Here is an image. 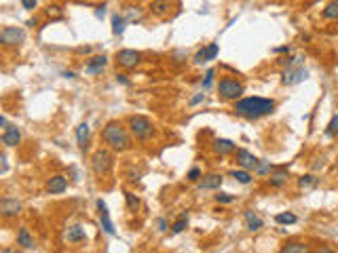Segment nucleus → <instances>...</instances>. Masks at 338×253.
<instances>
[{"instance_id": "29", "label": "nucleus", "mask_w": 338, "mask_h": 253, "mask_svg": "<svg viewBox=\"0 0 338 253\" xmlns=\"http://www.w3.org/2000/svg\"><path fill=\"white\" fill-rule=\"evenodd\" d=\"M271 171H273V162H271V160H260V165H258V169L254 171V173L266 175V173H271Z\"/></svg>"}, {"instance_id": "43", "label": "nucleus", "mask_w": 338, "mask_h": 253, "mask_svg": "<svg viewBox=\"0 0 338 253\" xmlns=\"http://www.w3.org/2000/svg\"><path fill=\"white\" fill-rule=\"evenodd\" d=\"M0 160H2V169H0V173H6V171H8V165H6V156L4 154H0Z\"/></svg>"}, {"instance_id": "5", "label": "nucleus", "mask_w": 338, "mask_h": 253, "mask_svg": "<svg viewBox=\"0 0 338 253\" xmlns=\"http://www.w3.org/2000/svg\"><path fill=\"white\" fill-rule=\"evenodd\" d=\"M218 93L222 99H226V102H237V97H241V93H243V85L233 78H222L218 85Z\"/></svg>"}, {"instance_id": "7", "label": "nucleus", "mask_w": 338, "mask_h": 253, "mask_svg": "<svg viewBox=\"0 0 338 253\" xmlns=\"http://www.w3.org/2000/svg\"><path fill=\"white\" fill-rule=\"evenodd\" d=\"M23 38H25V32L21 28L6 25V28L0 30V42H2L4 47H17L19 42H23Z\"/></svg>"}, {"instance_id": "24", "label": "nucleus", "mask_w": 338, "mask_h": 253, "mask_svg": "<svg viewBox=\"0 0 338 253\" xmlns=\"http://www.w3.org/2000/svg\"><path fill=\"white\" fill-rule=\"evenodd\" d=\"M186 224H188V211H184L180 218L173 222V226H171V234H180V232H184Z\"/></svg>"}, {"instance_id": "20", "label": "nucleus", "mask_w": 338, "mask_h": 253, "mask_svg": "<svg viewBox=\"0 0 338 253\" xmlns=\"http://www.w3.org/2000/svg\"><path fill=\"white\" fill-rule=\"evenodd\" d=\"M89 133H91V129H89L87 123H81V125L76 126V141H78V148H81V150L87 148V143H89Z\"/></svg>"}, {"instance_id": "23", "label": "nucleus", "mask_w": 338, "mask_h": 253, "mask_svg": "<svg viewBox=\"0 0 338 253\" xmlns=\"http://www.w3.org/2000/svg\"><path fill=\"white\" fill-rule=\"evenodd\" d=\"M230 177H235L239 184H243V186H247V184H252V171H247V169H235V171H230Z\"/></svg>"}, {"instance_id": "16", "label": "nucleus", "mask_w": 338, "mask_h": 253, "mask_svg": "<svg viewBox=\"0 0 338 253\" xmlns=\"http://www.w3.org/2000/svg\"><path fill=\"white\" fill-rule=\"evenodd\" d=\"M213 150H216L220 156L235 154V152H237V143L230 141V139H216V141H213Z\"/></svg>"}, {"instance_id": "14", "label": "nucleus", "mask_w": 338, "mask_h": 253, "mask_svg": "<svg viewBox=\"0 0 338 253\" xmlns=\"http://www.w3.org/2000/svg\"><path fill=\"white\" fill-rule=\"evenodd\" d=\"M19 141H21V131L17 129L15 125H8L6 129H4V133H2V143H4V146H8V148H13Z\"/></svg>"}, {"instance_id": "42", "label": "nucleus", "mask_w": 338, "mask_h": 253, "mask_svg": "<svg viewBox=\"0 0 338 253\" xmlns=\"http://www.w3.org/2000/svg\"><path fill=\"white\" fill-rule=\"evenodd\" d=\"M203 99H205V93H197L192 99H190V106H197V104H201Z\"/></svg>"}, {"instance_id": "6", "label": "nucleus", "mask_w": 338, "mask_h": 253, "mask_svg": "<svg viewBox=\"0 0 338 253\" xmlns=\"http://www.w3.org/2000/svg\"><path fill=\"white\" fill-rule=\"evenodd\" d=\"M309 78V72L302 68V66H288L286 72H283V85H288V87H294V85H300V83H305V80Z\"/></svg>"}, {"instance_id": "4", "label": "nucleus", "mask_w": 338, "mask_h": 253, "mask_svg": "<svg viewBox=\"0 0 338 253\" xmlns=\"http://www.w3.org/2000/svg\"><path fill=\"white\" fill-rule=\"evenodd\" d=\"M114 167V156L108 150H97L91 156V169L95 175H108Z\"/></svg>"}, {"instance_id": "17", "label": "nucleus", "mask_w": 338, "mask_h": 253, "mask_svg": "<svg viewBox=\"0 0 338 253\" xmlns=\"http://www.w3.org/2000/svg\"><path fill=\"white\" fill-rule=\"evenodd\" d=\"M17 245H19L23 251H32L34 247H36L28 228H19V232H17Z\"/></svg>"}, {"instance_id": "28", "label": "nucleus", "mask_w": 338, "mask_h": 253, "mask_svg": "<svg viewBox=\"0 0 338 253\" xmlns=\"http://www.w3.org/2000/svg\"><path fill=\"white\" fill-rule=\"evenodd\" d=\"M326 135H328V137H336V135H338V114H334L332 119H330V123H328Z\"/></svg>"}, {"instance_id": "44", "label": "nucleus", "mask_w": 338, "mask_h": 253, "mask_svg": "<svg viewBox=\"0 0 338 253\" xmlns=\"http://www.w3.org/2000/svg\"><path fill=\"white\" fill-rule=\"evenodd\" d=\"M0 126H2V129H6V126H8V121H6V116H0Z\"/></svg>"}, {"instance_id": "1", "label": "nucleus", "mask_w": 338, "mask_h": 253, "mask_svg": "<svg viewBox=\"0 0 338 253\" xmlns=\"http://www.w3.org/2000/svg\"><path fill=\"white\" fill-rule=\"evenodd\" d=\"M273 112H275V102L266 97H245L235 104V114L243 116V119H250V121H258Z\"/></svg>"}, {"instance_id": "3", "label": "nucleus", "mask_w": 338, "mask_h": 253, "mask_svg": "<svg viewBox=\"0 0 338 253\" xmlns=\"http://www.w3.org/2000/svg\"><path fill=\"white\" fill-rule=\"evenodd\" d=\"M129 129L138 139H148V137H153V133H155V125L150 119H146V116L136 114L129 119Z\"/></svg>"}, {"instance_id": "8", "label": "nucleus", "mask_w": 338, "mask_h": 253, "mask_svg": "<svg viewBox=\"0 0 338 253\" xmlns=\"http://www.w3.org/2000/svg\"><path fill=\"white\" fill-rule=\"evenodd\" d=\"M117 61H119V66H121V68L131 70V68H136L138 63L142 61V55H140V51L123 49V51H119V53H117Z\"/></svg>"}, {"instance_id": "40", "label": "nucleus", "mask_w": 338, "mask_h": 253, "mask_svg": "<svg viewBox=\"0 0 338 253\" xmlns=\"http://www.w3.org/2000/svg\"><path fill=\"white\" fill-rule=\"evenodd\" d=\"M36 2H38V0H21V4H23L25 11H34V8H36Z\"/></svg>"}, {"instance_id": "25", "label": "nucleus", "mask_w": 338, "mask_h": 253, "mask_svg": "<svg viewBox=\"0 0 338 253\" xmlns=\"http://www.w3.org/2000/svg\"><path fill=\"white\" fill-rule=\"evenodd\" d=\"M322 15H324V19H338V0H332V2H328Z\"/></svg>"}, {"instance_id": "38", "label": "nucleus", "mask_w": 338, "mask_h": 253, "mask_svg": "<svg viewBox=\"0 0 338 253\" xmlns=\"http://www.w3.org/2000/svg\"><path fill=\"white\" fill-rule=\"evenodd\" d=\"M47 15H49V17H55V19H59V17L64 15V13H61V8H59L57 4H53V6L47 8Z\"/></svg>"}, {"instance_id": "41", "label": "nucleus", "mask_w": 338, "mask_h": 253, "mask_svg": "<svg viewBox=\"0 0 338 253\" xmlns=\"http://www.w3.org/2000/svg\"><path fill=\"white\" fill-rule=\"evenodd\" d=\"M157 230H159V232H165V230H167V222H165V218H159V220H157Z\"/></svg>"}, {"instance_id": "9", "label": "nucleus", "mask_w": 338, "mask_h": 253, "mask_svg": "<svg viewBox=\"0 0 338 253\" xmlns=\"http://www.w3.org/2000/svg\"><path fill=\"white\" fill-rule=\"evenodd\" d=\"M235 160H237L239 167L247 169V171H256L258 165H260V158H256L252 152H247V150H237L235 152Z\"/></svg>"}, {"instance_id": "32", "label": "nucleus", "mask_w": 338, "mask_h": 253, "mask_svg": "<svg viewBox=\"0 0 338 253\" xmlns=\"http://www.w3.org/2000/svg\"><path fill=\"white\" fill-rule=\"evenodd\" d=\"M286 182H288V175H286V173H275V175H271V186H275V188L283 186Z\"/></svg>"}, {"instance_id": "31", "label": "nucleus", "mask_w": 338, "mask_h": 253, "mask_svg": "<svg viewBox=\"0 0 338 253\" xmlns=\"http://www.w3.org/2000/svg\"><path fill=\"white\" fill-rule=\"evenodd\" d=\"M125 201H127V207L131 211H136L138 207H140V198L136 194H131V192H125Z\"/></svg>"}, {"instance_id": "36", "label": "nucleus", "mask_w": 338, "mask_h": 253, "mask_svg": "<svg viewBox=\"0 0 338 253\" xmlns=\"http://www.w3.org/2000/svg\"><path fill=\"white\" fill-rule=\"evenodd\" d=\"M233 201H235L233 194H226V192L216 194V203H220V205H228V203H233Z\"/></svg>"}, {"instance_id": "11", "label": "nucleus", "mask_w": 338, "mask_h": 253, "mask_svg": "<svg viewBox=\"0 0 338 253\" xmlns=\"http://www.w3.org/2000/svg\"><path fill=\"white\" fill-rule=\"evenodd\" d=\"M21 211V203L17 201V198H2L0 201V213H2V218H15V215H19Z\"/></svg>"}, {"instance_id": "46", "label": "nucleus", "mask_w": 338, "mask_h": 253, "mask_svg": "<svg viewBox=\"0 0 338 253\" xmlns=\"http://www.w3.org/2000/svg\"><path fill=\"white\" fill-rule=\"evenodd\" d=\"M290 53V47H277V49H275V53Z\"/></svg>"}, {"instance_id": "12", "label": "nucleus", "mask_w": 338, "mask_h": 253, "mask_svg": "<svg viewBox=\"0 0 338 253\" xmlns=\"http://www.w3.org/2000/svg\"><path fill=\"white\" fill-rule=\"evenodd\" d=\"M224 182V177L220 173H209V175H203V179L197 182V188L199 190H218Z\"/></svg>"}, {"instance_id": "37", "label": "nucleus", "mask_w": 338, "mask_h": 253, "mask_svg": "<svg viewBox=\"0 0 338 253\" xmlns=\"http://www.w3.org/2000/svg\"><path fill=\"white\" fill-rule=\"evenodd\" d=\"M203 175H201V169L199 167H192L190 171H188V182H199Z\"/></svg>"}, {"instance_id": "26", "label": "nucleus", "mask_w": 338, "mask_h": 253, "mask_svg": "<svg viewBox=\"0 0 338 253\" xmlns=\"http://www.w3.org/2000/svg\"><path fill=\"white\" fill-rule=\"evenodd\" d=\"M309 247L302 245V243H288V245L281 247V253H307Z\"/></svg>"}, {"instance_id": "10", "label": "nucleus", "mask_w": 338, "mask_h": 253, "mask_svg": "<svg viewBox=\"0 0 338 253\" xmlns=\"http://www.w3.org/2000/svg\"><path fill=\"white\" fill-rule=\"evenodd\" d=\"M97 211H100V222H102V228L106 234H110V237H114L117 234V230H114V226H112V220H110V213H108V207H106V203L102 201H97Z\"/></svg>"}, {"instance_id": "15", "label": "nucleus", "mask_w": 338, "mask_h": 253, "mask_svg": "<svg viewBox=\"0 0 338 253\" xmlns=\"http://www.w3.org/2000/svg\"><path fill=\"white\" fill-rule=\"evenodd\" d=\"M243 220H245V228L250 230V232H258L264 226V222H262V218L258 215L254 209H247L245 213H243Z\"/></svg>"}, {"instance_id": "35", "label": "nucleus", "mask_w": 338, "mask_h": 253, "mask_svg": "<svg viewBox=\"0 0 338 253\" xmlns=\"http://www.w3.org/2000/svg\"><path fill=\"white\" fill-rule=\"evenodd\" d=\"M205 61H211V59H209V51H207V47L201 49L197 55H194V63H205Z\"/></svg>"}, {"instance_id": "27", "label": "nucleus", "mask_w": 338, "mask_h": 253, "mask_svg": "<svg viewBox=\"0 0 338 253\" xmlns=\"http://www.w3.org/2000/svg\"><path fill=\"white\" fill-rule=\"evenodd\" d=\"M296 215L294 213H279L277 218H275V222L281 224V226H290V224H296Z\"/></svg>"}, {"instance_id": "34", "label": "nucleus", "mask_w": 338, "mask_h": 253, "mask_svg": "<svg viewBox=\"0 0 338 253\" xmlns=\"http://www.w3.org/2000/svg\"><path fill=\"white\" fill-rule=\"evenodd\" d=\"M213 78H216V70H207L205 78H203V91H207V89L213 85Z\"/></svg>"}, {"instance_id": "22", "label": "nucleus", "mask_w": 338, "mask_h": 253, "mask_svg": "<svg viewBox=\"0 0 338 253\" xmlns=\"http://www.w3.org/2000/svg\"><path fill=\"white\" fill-rule=\"evenodd\" d=\"M127 17L125 15H112V34L114 36H121L123 32H125V28H127Z\"/></svg>"}, {"instance_id": "30", "label": "nucleus", "mask_w": 338, "mask_h": 253, "mask_svg": "<svg viewBox=\"0 0 338 253\" xmlns=\"http://www.w3.org/2000/svg\"><path fill=\"white\" fill-rule=\"evenodd\" d=\"M317 184V177L315 175H302L300 179H298V186L300 188H313Z\"/></svg>"}, {"instance_id": "47", "label": "nucleus", "mask_w": 338, "mask_h": 253, "mask_svg": "<svg viewBox=\"0 0 338 253\" xmlns=\"http://www.w3.org/2000/svg\"><path fill=\"white\" fill-rule=\"evenodd\" d=\"M336 167H338V160H336Z\"/></svg>"}, {"instance_id": "39", "label": "nucleus", "mask_w": 338, "mask_h": 253, "mask_svg": "<svg viewBox=\"0 0 338 253\" xmlns=\"http://www.w3.org/2000/svg\"><path fill=\"white\" fill-rule=\"evenodd\" d=\"M106 8H108V6H106V4H97L95 6V17H97V19H104V17H106Z\"/></svg>"}, {"instance_id": "21", "label": "nucleus", "mask_w": 338, "mask_h": 253, "mask_svg": "<svg viewBox=\"0 0 338 253\" xmlns=\"http://www.w3.org/2000/svg\"><path fill=\"white\" fill-rule=\"evenodd\" d=\"M169 6H171V0H155V2L150 4V13L157 17H165V15H169Z\"/></svg>"}, {"instance_id": "19", "label": "nucleus", "mask_w": 338, "mask_h": 253, "mask_svg": "<svg viewBox=\"0 0 338 253\" xmlns=\"http://www.w3.org/2000/svg\"><path fill=\"white\" fill-rule=\"evenodd\" d=\"M85 239H87V234H85L83 226L74 224V226H70V228L66 230V241L68 243H83Z\"/></svg>"}, {"instance_id": "33", "label": "nucleus", "mask_w": 338, "mask_h": 253, "mask_svg": "<svg viewBox=\"0 0 338 253\" xmlns=\"http://www.w3.org/2000/svg\"><path fill=\"white\" fill-rule=\"evenodd\" d=\"M127 21H140L142 19V11L138 6H129V11H127Z\"/></svg>"}, {"instance_id": "45", "label": "nucleus", "mask_w": 338, "mask_h": 253, "mask_svg": "<svg viewBox=\"0 0 338 253\" xmlns=\"http://www.w3.org/2000/svg\"><path fill=\"white\" fill-rule=\"evenodd\" d=\"M117 80H119L121 85H129V80H127L125 76H123V74H119V76H117Z\"/></svg>"}, {"instance_id": "18", "label": "nucleus", "mask_w": 338, "mask_h": 253, "mask_svg": "<svg viewBox=\"0 0 338 253\" xmlns=\"http://www.w3.org/2000/svg\"><path fill=\"white\" fill-rule=\"evenodd\" d=\"M106 63H108V57H106V55H95V57L89 59L85 72H87V74H97V72H102L106 68Z\"/></svg>"}, {"instance_id": "13", "label": "nucleus", "mask_w": 338, "mask_h": 253, "mask_svg": "<svg viewBox=\"0 0 338 253\" xmlns=\"http://www.w3.org/2000/svg\"><path fill=\"white\" fill-rule=\"evenodd\" d=\"M66 188H68V179L64 175H53L47 182V186H44V190H47L49 194H61Z\"/></svg>"}, {"instance_id": "2", "label": "nucleus", "mask_w": 338, "mask_h": 253, "mask_svg": "<svg viewBox=\"0 0 338 253\" xmlns=\"http://www.w3.org/2000/svg\"><path fill=\"white\" fill-rule=\"evenodd\" d=\"M102 139L108 143V148L114 152H127L131 148V137L129 133L125 131V126L121 123L112 121L102 129Z\"/></svg>"}]
</instances>
